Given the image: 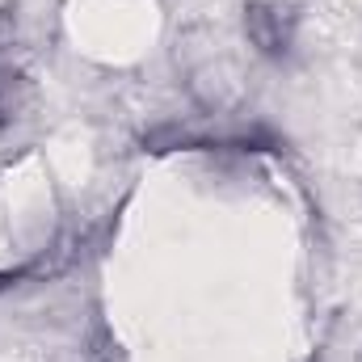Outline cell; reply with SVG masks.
<instances>
[{"label":"cell","instance_id":"cell-3","mask_svg":"<svg viewBox=\"0 0 362 362\" xmlns=\"http://www.w3.org/2000/svg\"><path fill=\"white\" fill-rule=\"evenodd\" d=\"M8 282H13V278H8V274H0V291H4V286H8Z\"/></svg>","mask_w":362,"mask_h":362},{"label":"cell","instance_id":"cell-2","mask_svg":"<svg viewBox=\"0 0 362 362\" xmlns=\"http://www.w3.org/2000/svg\"><path fill=\"white\" fill-rule=\"evenodd\" d=\"M21 105V76L13 72H0V122H8Z\"/></svg>","mask_w":362,"mask_h":362},{"label":"cell","instance_id":"cell-1","mask_svg":"<svg viewBox=\"0 0 362 362\" xmlns=\"http://www.w3.org/2000/svg\"><path fill=\"white\" fill-rule=\"evenodd\" d=\"M249 34H253L266 51H282L286 38H291V25H286L282 8H266V4H257V8H249Z\"/></svg>","mask_w":362,"mask_h":362}]
</instances>
